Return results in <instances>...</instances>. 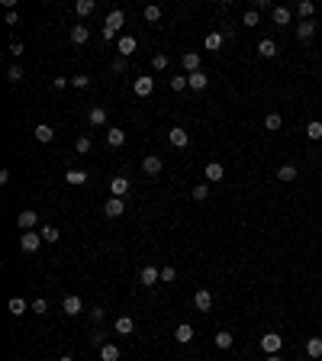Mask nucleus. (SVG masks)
I'll return each instance as SVG.
<instances>
[{"label":"nucleus","instance_id":"obj_23","mask_svg":"<svg viewBox=\"0 0 322 361\" xmlns=\"http://www.w3.org/2000/svg\"><path fill=\"white\" fill-rule=\"evenodd\" d=\"M203 174H207V181H222L225 168L219 165V161H210V165H207V171H203Z\"/></svg>","mask_w":322,"mask_h":361},{"label":"nucleus","instance_id":"obj_38","mask_svg":"<svg viewBox=\"0 0 322 361\" xmlns=\"http://www.w3.org/2000/svg\"><path fill=\"white\" fill-rule=\"evenodd\" d=\"M306 135H310V139H322V122L313 120L310 126H306Z\"/></svg>","mask_w":322,"mask_h":361},{"label":"nucleus","instance_id":"obj_51","mask_svg":"<svg viewBox=\"0 0 322 361\" xmlns=\"http://www.w3.org/2000/svg\"><path fill=\"white\" fill-rule=\"evenodd\" d=\"M23 52H26V49H23V42H13V45H10V55H16V58H19Z\"/></svg>","mask_w":322,"mask_h":361},{"label":"nucleus","instance_id":"obj_6","mask_svg":"<svg viewBox=\"0 0 322 361\" xmlns=\"http://www.w3.org/2000/svg\"><path fill=\"white\" fill-rule=\"evenodd\" d=\"M42 245V233H23L19 236V248L23 251H36Z\"/></svg>","mask_w":322,"mask_h":361},{"label":"nucleus","instance_id":"obj_29","mask_svg":"<svg viewBox=\"0 0 322 361\" xmlns=\"http://www.w3.org/2000/svg\"><path fill=\"white\" fill-rule=\"evenodd\" d=\"M213 342H216V349H232V342H235V339H232V332H216V339H213Z\"/></svg>","mask_w":322,"mask_h":361},{"label":"nucleus","instance_id":"obj_33","mask_svg":"<svg viewBox=\"0 0 322 361\" xmlns=\"http://www.w3.org/2000/svg\"><path fill=\"white\" fill-rule=\"evenodd\" d=\"M222 42H225V39H222V32H210V36H207V49H210V52L222 49Z\"/></svg>","mask_w":322,"mask_h":361},{"label":"nucleus","instance_id":"obj_14","mask_svg":"<svg viewBox=\"0 0 322 361\" xmlns=\"http://www.w3.org/2000/svg\"><path fill=\"white\" fill-rule=\"evenodd\" d=\"M207 84H210V78H207L203 71H194V74H187V87H190V91H203Z\"/></svg>","mask_w":322,"mask_h":361},{"label":"nucleus","instance_id":"obj_16","mask_svg":"<svg viewBox=\"0 0 322 361\" xmlns=\"http://www.w3.org/2000/svg\"><path fill=\"white\" fill-rule=\"evenodd\" d=\"M109 194L113 197H126L129 194V178H113L109 181Z\"/></svg>","mask_w":322,"mask_h":361},{"label":"nucleus","instance_id":"obj_53","mask_svg":"<svg viewBox=\"0 0 322 361\" xmlns=\"http://www.w3.org/2000/svg\"><path fill=\"white\" fill-rule=\"evenodd\" d=\"M58 361H74V358H71V355H61V358H58Z\"/></svg>","mask_w":322,"mask_h":361},{"label":"nucleus","instance_id":"obj_8","mask_svg":"<svg viewBox=\"0 0 322 361\" xmlns=\"http://www.w3.org/2000/svg\"><path fill=\"white\" fill-rule=\"evenodd\" d=\"M122 210H126L122 197H109V200L104 203V213H107V216H113V220H116V216H122Z\"/></svg>","mask_w":322,"mask_h":361},{"label":"nucleus","instance_id":"obj_26","mask_svg":"<svg viewBox=\"0 0 322 361\" xmlns=\"http://www.w3.org/2000/svg\"><path fill=\"white\" fill-rule=\"evenodd\" d=\"M181 61H184V68H187V74L200 71V55H197V52H187V55H184Z\"/></svg>","mask_w":322,"mask_h":361},{"label":"nucleus","instance_id":"obj_20","mask_svg":"<svg viewBox=\"0 0 322 361\" xmlns=\"http://www.w3.org/2000/svg\"><path fill=\"white\" fill-rule=\"evenodd\" d=\"M271 19H274V26H287V23H290V10H287V6H274Z\"/></svg>","mask_w":322,"mask_h":361},{"label":"nucleus","instance_id":"obj_31","mask_svg":"<svg viewBox=\"0 0 322 361\" xmlns=\"http://www.w3.org/2000/svg\"><path fill=\"white\" fill-rule=\"evenodd\" d=\"M277 181H297V168L293 165H284V168H277Z\"/></svg>","mask_w":322,"mask_h":361},{"label":"nucleus","instance_id":"obj_4","mask_svg":"<svg viewBox=\"0 0 322 361\" xmlns=\"http://www.w3.org/2000/svg\"><path fill=\"white\" fill-rule=\"evenodd\" d=\"M161 168H164V161L158 158V155H145V158H142V171H145L148 178H155V174H161Z\"/></svg>","mask_w":322,"mask_h":361},{"label":"nucleus","instance_id":"obj_49","mask_svg":"<svg viewBox=\"0 0 322 361\" xmlns=\"http://www.w3.org/2000/svg\"><path fill=\"white\" fill-rule=\"evenodd\" d=\"M3 23H6V26H16V23H19V13H16V10H6V19H3Z\"/></svg>","mask_w":322,"mask_h":361},{"label":"nucleus","instance_id":"obj_19","mask_svg":"<svg viewBox=\"0 0 322 361\" xmlns=\"http://www.w3.org/2000/svg\"><path fill=\"white\" fill-rule=\"evenodd\" d=\"M65 181L71 184V187H81V184H87V171H81V168H71V171L65 174Z\"/></svg>","mask_w":322,"mask_h":361},{"label":"nucleus","instance_id":"obj_54","mask_svg":"<svg viewBox=\"0 0 322 361\" xmlns=\"http://www.w3.org/2000/svg\"><path fill=\"white\" fill-rule=\"evenodd\" d=\"M268 361H280V355H268Z\"/></svg>","mask_w":322,"mask_h":361},{"label":"nucleus","instance_id":"obj_28","mask_svg":"<svg viewBox=\"0 0 322 361\" xmlns=\"http://www.w3.org/2000/svg\"><path fill=\"white\" fill-rule=\"evenodd\" d=\"M297 13H300V19H310L313 13H316V3H313V0H300V3H297Z\"/></svg>","mask_w":322,"mask_h":361},{"label":"nucleus","instance_id":"obj_37","mask_svg":"<svg viewBox=\"0 0 322 361\" xmlns=\"http://www.w3.org/2000/svg\"><path fill=\"white\" fill-rule=\"evenodd\" d=\"M23 78H26V74H23V68H19V65H13L10 71H6V81H10V84H19Z\"/></svg>","mask_w":322,"mask_h":361},{"label":"nucleus","instance_id":"obj_39","mask_svg":"<svg viewBox=\"0 0 322 361\" xmlns=\"http://www.w3.org/2000/svg\"><path fill=\"white\" fill-rule=\"evenodd\" d=\"M207 197H210V187H207V184H197V187H194V200H197V203H203Z\"/></svg>","mask_w":322,"mask_h":361},{"label":"nucleus","instance_id":"obj_9","mask_svg":"<svg viewBox=\"0 0 322 361\" xmlns=\"http://www.w3.org/2000/svg\"><path fill=\"white\" fill-rule=\"evenodd\" d=\"M61 310H65L68 316H78V313L84 310V303H81V297H78V294H71V297H65V303H61Z\"/></svg>","mask_w":322,"mask_h":361},{"label":"nucleus","instance_id":"obj_45","mask_svg":"<svg viewBox=\"0 0 322 361\" xmlns=\"http://www.w3.org/2000/svg\"><path fill=\"white\" fill-rule=\"evenodd\" d=\"M104 339H107V336H104V332L97 329V332H94V336H91V345H94V349H104V345H107Z\"/></svg>","mask_w":322,"mask_h":361},{"label":"nucleus","instance_id":"obj_5","mask_svg":"<svg viewBox=\"0 0 322 361\" xmlns=\"http://www.w3.org/2000/svg\"><path fill=\"white\" fill-rule=\"evenodd\" d=\"M139 281L145 284V287H152V284L161 281V268H155V264H145V268L139 271Z\"/></svg>","mask_w":322,"mask_h":361},{"label":"nucleus","instance_id":"obj_52","mask_svg":"<svg viewBox=\"0 0 322 361\" xmlns=\"http://www.w3.org/2000/svg\"><path fill=\"white\" fill-rule=\"evenodd\" d=\"M113 71H126V58H116L113 61Z\"/></svg>","mask_w":322,"mask_h":361},{"label":"nucleus","instance_id":"obj_24","mask_svg":"<svg viewBox=\"0 0 322 361\" xmlns=\"http://www.w3.org/2000/svg\"><path fill=\"white\" fill-rule=\"evenodd\" d=\"M107 142L113 148H119L122 142H126V129H107Z\"/></svg>","mask_w":322,"mask_h":361},{"label":"nucleus","instance_id":"obj_7","mask_svg":"<svg viewBox=\"0 0 322 361\" xmlns=\"http://www.w3.org/2000/svg\"><path fill=\"white\" fill-rule=\"evenodd\" d=\"M194 306L200 313H210V310H213V294H210V290H197V294H194Z\"/></svg>","mask_w":322,"mask_h":361},{"label":"nucleus","instance_id":"obj_27","mask_svg":"<svg viewBox=\"0 0 322 361\" xmlns=\"http://www.w3.org/2000/svg\"><path fill=\"white\" fill-rule=\"evenodd\" d=\"M306 355L310 358H322V339L319 336H313L310 342H306Z\"/></svg>","mask_w":322,"mask_h":361},{"label":"nucleus","instance_id":"obj_21","mask_svg":"<svg viewBox=\"0 0 322 361\" xmlns=\"http://www.w3.org/2000/svg\"><path fill=\"white\" fill-rule=\"evenodd\" d=\"M87 39H91V29H87V26H71V42L74 45H84Z\"/></svg>","mask_w":322,"mask_h":361},{"label":"nucleus","instance_id":"obj_32","mask_svg":"<svg viewBox=\"0 0 322 361\" xmlns=\"http://www.w3.org/2000/svg\"><path fill=\"white\" fill-rule=\"evenodd\" d=\"M100 361H119V349L116 345H104L100 349Z\"/></svg>","mask_w":322,"mask_h":361},{"label":"nucleus","instance_id":"obj_36","mask_svg":"<svg viewBox=\"0 0 322 361\" xmlns=\"http://www.w3.org/2000/svg\"><path fill=\"white\" fill-rule=\"evenodd\" d=\"M39 233H42V242H58V229H55V226H42V229H39Z\"/></svg>","mask_w":322,"mask_h":361},{"label":"nucleus","instance_id":"obj_34","mask_svg":"<svg viewBox=\"0 0 322 361\" xmlns=\"http://www.w3.org/2000/svg\"><path fill=\"white\" fill-rule=\"evenodd\" d=\"M142 16H145V23H158V19H161V6H145V13H142Z\"/></svg>","mask_w":322,"mask_h":361},{"label":"nucleus","instance_id":"obj_35","mask_svg":"<svg viewBox=\"0 0 322 361\" xmlns=\"http://www.w3.org/2000/svg\"><path fill=\"white\" fill-rule=\"evenodd\" d=\"M91 148H94V142L87 139V135H81V139L74 142V152H78V155H87V152H91Z\"/></svg>","mask_w":322,"mask_h":361},{"label":"nucleus","instance_id":"obj_2","mask_svg":"<svg viewBox=\"0 0 322 361\" xmlns=\"http://www.w3.org/2000/svg\"><path fill=\"white\" fill-rule=\"evenodd\" d=\"M36 223H39V213H36V210H23V213L16 216V226L23 229V233H29V229H36Z\"/></svg>","mask_w":322,"mask_h":361},{"label":"nucleus","instance_id":"obj_44","mask_svg":"<svg viewBox=\"0 0 322 361\" xmlns=\"http://www.w3.org/2000/svg\"><path fill=\"white\" fill-rule=\"evenodd\" d=\"M32 313L45 316V313H49V300H32Z\"/></svg>","mask_w":322,"mask_h":361},{"label":"nucleus","instance_id":"obj_1","mask_svg":"<svg viewBox=\"0 0 322 361\" xmlns=\"http://www.w3.org/2000/svg\"><path fill=\"white\" fill-rule=\"evenodd\" d=\"M261 349L268 352V355H280V349H284V336H277V332H264V336H261Z\"/></svg>","mask_w":322,"mask_h":361},{"label":"nucleus","instance_id":"obj_30","mask_svg":"<svg viewBox=\"0 0 322 361\" xmlns=\"http://www.w3.org/2000/svg\"><path fill=\"white\" fill-rule=\"evenodd\" d=\"M119 52H122V58H129V55L135 52V39H132V36H122V39H119Z\"/></svg>","mask_w":322,"mask_h":361},{"label":"nucleus","instance_id":"obj_22","mask_svg":"<svg viewBox=\"0 0 322 361\" xmlns=\"http://www.w3.org/2000/svg\"><path fill=\"white\" fill-rule=\"evenodd\" d=\"M6 310H10V313H13V316H23V313H26V310H32V306H29V303H26V300H23V297H13V300H10V303H6Z\"/></svg>","mask_w":322,"mask_h":361},{"label":"nucleus","instance_id":"obj_46","mask_svg":"<svg viewBox=\"0 0 322 361\" xmlns=\"http://www.w3.org/2000/svg\"><path fill=\"white\" fill-rule=\"evenodd\" d=\"M152 65H155V71H164V68H168V55H155Z\"/></svg>","mask_w":322,"mask_h":361},{"label":"nucleus","instance_id":"obj_48","mask_svg":"<svg viewBox=\"0 0 322 361\" xmlns=\"http://www.w3.org/2000/svg\"><path fill=\"white\" fill-rule=\"evenodd\" d=\"M104 316H107V310H104V306H94V310H91V319H94V323H100Z\"/></svg>","mask_w":322,"mask_h":361},{"label":"nucleus","instance_id":"obj_13","mask_svg":"<svg viewBox=\"0 0 322 361\" xmlns=\"http://www.w3.org/2000/svg\"><path fill=\"white\" fill-rule=\"evenodd\" d=\"M122 23H126V13H122V10H109V13H107V29L119 32Z\"/></svg>","mask_w":322,"mask_h":361},{"label":"nucleus","instance_id":"obj_11","mask_svg":"<svg viewBox=\"0 0 322 361\" xmlns=\"http://www.w3.org/2000/svg\"><path fill=\"white\" fill-rule=\"evenodd\" d=\"M132 329H135V323L129 316H119L113 323V332H116V336H132Z\"/></svg>","mask_w":322,"mask_h":361},{"label":"nucleus","instance_id":"obj_47","mask_svg":"<svg viewBox=\"0 0 322 361\" xmlns=\"http://www.w3.org/2000/svg\"><path fill=\"white\" fill-rule=\"evenodd\" d=\"M187 87V78H171V91H184Z\"/></svg>","mask_w":322,"mask_h":361},{"label":"nucleus","instance_id":"obj_43","mask_svg":"<svg viewBox=\"0 0 322 361\" xmlns=\"http://www.w3.org/2000/svg\"><path fill=\"white\" fill-rule=\"evenodd\" d=\"M264 126H268L271 132H277V129H280V117H277V113H268V120H264Z\"/></svg>","mask_w":322,"mask_h":361},{"label":"nucleus","instance_id":"obj_17","mask_svg":"<svg viewBox=\"0 0 322 361\" xmlns=\"http://www.w3.org/2000/svg\"><path fill=\"white\" fill-rule=\"evenodd\" d=\"M174 339H177L181 345H187L190 339H194V326H190V323H181V326L174 329Z\"/></svg>","mask_w":322,"mask_h":361},{"label":"nucleus","instance_id":"obj_3","mask_svg":"<svg viewBox=\"0 0 322 361\" xmlns=\"http://www.w3.org/2000/svg\"><path fill=\"white\" fill-rule=\"evenodd\" d=\"M168 142H171V145H174V148H187V142H190L187 129H181V126L168 129Z\"/></svg>","mask_w":322,"mask_h":361},{"label":"nucleus","instance_id":"obj_50","mask_svg":"<svg viewBox=\"0 0 322 361\" xmlns=\"http://www.w3.org/2000/svg\"><path fill=\"white\" fill-rule=\"evenodd\" d=\"M161 281H174V268H171V264L161 268Z\"/></svg>","mask_w":322,"mask_h":361},{"label":"nucleus","instance_id":"obj_18","mask_svg":"<svg viewBox=\"0 0 322 361\" xmlns=\"http://www.w3.org/2000/svg\"><path fill=\"white\" fill-rule=\"evenodd\" d=\"M258 55L261 58H274L277 55V42H274V39H261V42H258Z\"/></svg>","mask_w":322,"mask_h":361},{"label":"nucleus","instance_id":"obj_41","mask_svg":"<svg viewBox=\"0 0 322 361\" xmlns=\"http://www.w3.org/2000/svg\"><path fill=\"white\" fill-rule=\"evenodd\" d=\"M94 6H97L94 0H78V13H81V16H87V13H94Z\"/></svg>","mask_w":322,"mask_h":361},{"label":"nucleus","instance_id":"obj_12","mask_svg":"<svg viewBox=\"0 0 322 361\" xmlns=\"http://www.w3.org/2000/svg\"><path fill=\"white\" fill-rule=\"evenodd\" d=\"M313 32H316V23H313V19H300V26H297V39L300 42L313 39Z\"/></svg>","mask_w":322,"mask_h":361},{"label":"nucleus","instance_id":"obj_25","mask_svg":"<svg viewBox=\"0 0 322 361\" xmlns=\"http://www.w3.org/2000/svg\"><path fill=\"white\" fill-rule=\"evenodd\" d=\"M87 122H91V126H104L107 122V110L104 107H94V110L87 113Z\"/></svg>","mask_w":322,"mask_h":361},{"label":"nucleus","instance_id":"obj_42","mask_svg":"<svg viewBox=\"0 0 322 361\" xmlns=\"http://www.w3.org/2000/svg\"><path fill=\"white\" fill-rule=\"evenodd\" d=\"M242 26H258V10H245Z\"/></svg>","mask_w":322,"mask_h":361},{"label":"nucleus","instance_id":"obj_15","mask_svg":"<svg viewBox=\"0 0 322 361\" xmlns=\"http://www.w3.org/2000/svg\"><path fill=\"white\" fill-rule=\"evenodd\" d=\"M155 91V78H135V94H139V97H148V94Z\"/></svg>","mask_w":322,"mask_h":361},{"label":"nucleus","instance_id":"obj_10","mask_svg":"<svg viewBox=\"0 0 322 361\" xmlns=\"http://www.w3.org/2000/svg\"><path fill=\"white\" fill-rule=\"evenodd\" d=\"M32 135H36V142H42V145H45V142L55 139V129L49 126V122H39V126L32 129Z\"/></svg>","mask_w":322,"mask_h":361},{"label":"nucleus","instance_id":"obj_40","mask_svg":"<svg viewBox=\"0 0 322 361\" xmlns=\"http://www.w3.org/2000/svg\"><path fill=\"white\" fill-rule=\"evenodd\" d=\"M71 84L78 87V91H84V87H91V78H87V74H74V78H71Z\"/></svg>","mask_w":322,"mask_h":361}]
</instances>
